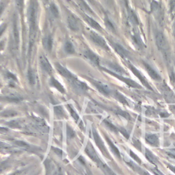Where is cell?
Returning a JSON list of instances; mask_svg holds the SVG:
<instances>
[{"label":"cell","mask_w":175,"mask_h":175,"mask_svg":"<svg viewBox=\"0 0 175 175\" xmlns=\"http://www.w3.org/2000/svg\"><path fill=\"white\" fill-rule=\"evenodd\" d=\"M38 8L37 5L34 1H32L29 10V44L28 56H30L32 47L35 41L36 34V21Z\"/></svg>","instance_id":"1"},{"label":"cell","mask_w":175,"mask_h":175,"mask_svg":"<svg viewBox=\"0 0 175 175\" xmlns=\"http://www.w3.org/2000/svg\"><path fill=\"white\" fill-rule=\"evenodd\" d=\"M56 69L58 70L62 76H63L65 79L69 82V83L73 86L76 89L81 90V91H86L88 90V86H86V83H83L81 81L78 80L77 78L72 75L71 72L68 71L66 68H64L61 64L56 63Z\"/></svg>","instance_id":"2"},{"label":"cell","mask_w":175,"mask_h":175,"mask_svg":"<svg viewBox=\"0 0 175 175\" xmlns=\"http://www.w3.org/2000/svg\"><path fill=\"white\" fill-rule=\"evenodd\" d=\"M150 10L153 17L160 24L163 23L164 15L161 5L156 1H153L150 5Z\"/></svg>","instance_id":"3"},{"label":"cell","mask_w":175,"mask_h":175,"mask_svg":"<svg viewBox=\"0 0 175 175\" xmlns=\"http://www.w3.org/2000/svg\"><path fill=\"white\" fill-rule=\"evenodd\" d=\"M155 42L156 45L161 52L166 53L168 50V43L167 39L162 32H157L155 33Z\"/></svg>","instance_id":"4"},{"label":"cell","mask_w":175,"mask_h":175,"mask_svg":"<svg viewBox=\"0 0 175 175\" xmlns=\"http://www.w3.org/2000/svg\"><path fill=\"white\" fill-rule=\"evenodd\" d=\"M12 40L13 49H17L19 43V31L18 26V19L16 15L14 16V17H13Z\"/></svg>","instance_id":"5"},{"label":"cell","mask_w":175,"mask_h":175,"mask_svg":"<svg viewBox=\"0 0 175 175\" xmlns=\"http://www.w3.org/2000/svg\"><path fill=\"white\" fill-rule=\"evenodd\" d=\"M90 38L92 40V41L95 43L97 46L100 47L102 49L106 51H109V47L107 46L106 40L103 39V37H101L100 35L95 33L94 32H90Z\"/></svg>","instance_id":"6"},{"label":"cell","mask_w":175,"mask_h":175,"mask_svg":"<svg viewBox=\"0 0 175 175\" xmlns=\"http://www.w3.org/2000/svg\"><path fill=\"white\" fill-rule=\"evenodd\" d=\"M67 21H68V25L69 28L74 32H78L80 30L82 23H81L79 19L76 17L72 14H70L67 17Z\"/></svg>","instance_id":"7"},{"label":"cell","mask_w":175,"mask_h":175,"mask_svg":"<svg viewBox=\"0 0 175 175\" xmlns=\"http://www.w3.org/2000/svg\"><path fill=\"white\" fill-rule=\"evenodd\" d=\"M103 70H104V71H106V72H109V74L114 75V77L118 78V79L123 81L124 83H125L126 84H127L129 86H130V87H131V88H141V86H140L138 83H137L136 82H134L133 80L129 79V78L123 77L122 75H118L116 73H115V72H113L111 71H109V70H107L106 69H103Z\"/></svg>","instance_id":"8"},{"label":"cell","mask_w":175,"mask_h":175,"mask_svg":"<svg viewBox=\"0 0 175 175\" xmlns=\"http://www.w3.org/2000/svg\"><path fill=\"white\" fill-rule=\"evenodd\" d=\"M128 67L129 69L131 70V72H133V73L136 75V76L138 78V79L140 81V82L142 83V84H143L145 87L148 89H149L150 90H153V88H151V86H150V84L149 83V82H147V80L146 78L144 77V75H142L138 69H137L135 66L132 64H128Z\"/></svg>","instance_id":"9"},{"label":"cell","mask_w":175,"mask_h":175,"mask_svg":"<svg viewBox=\"0 0 175 175\" xmlns=\"http://www.w3.org/2000/svg\"><path fill=\"white\" fill-rule=\"evenodd\" d=\"M90 80L92 82L94 86L97 88L99 92L101 93L103 95H106V96H108L109 95H110V93H111V90H110L109 88L106 84H105V83H102L101 82H98V81L94 80L92 79H90Z\"/></svg>","instance_id":"10"},{"label":"cell","mask_w":175,"mask_h":175,"mask_svg":"<svg viewBox=\"0 0 175 175\" xmlns=\"http://www.w3.org/2000/svg\"><path fill=\"white\" fill-rule=\"evenodd\" d=\"M40 64L43 71L46 72L48 74H52V67L51 66L49 62L45 56H40L39 58Z\"/></svg>","instance_id":"11"},{"label":"cell","mask_w":175,"mask_h":175,"mask_svg":"<svg viewBox=\"0 0 175 175\" xmlns=\"http://www.w3.org/2000/svg\"><path fill=\"white\" fill-rule=\"evenodd\" d=\"M112 45L113 47H114V50L116 52V53L119 55L121 58L124 59H127L129 58V53L125 48H124L122 45L118 44L116 42H112Z\"/></svg>","instance_id":"12"},{"label":"cell","mask_w":175,"mask_h":175,"mask_svg":"<svg viewBox=\"0 0 175 175\" xmlns=\"http://www.w3.org/2000/svg\"><path fill=\"white\" fill-rule=\"evenodd\" d=\"M144 66L145 67V69L147 71L148 73L150 75V77L152 78V79L159 81L161 79V76L158 73V72L155 71V70L153 68V67L145 62H143Z\"/></svg>","instance_id":"13"},{"label":"cell","mask_w":175,"mask_h":175,"mask_svg":"<svg viewBox=\"0 0 175 175\" xmlns=\"http://www.w3.org/2000/svg\"><path fill=\"white\" fill-rule=\"evenodd\" d=\"M84 56L88 59V60H90L91 62L93 64H95V66L99 65V58L96 54L90 49H87L84 52Z\"/></svg>","instance_id":"14"},{"label":"cell","mask_w":175,"mask_h":175,"mask_svg":"<svg viewBox=\"0 0 175 175\" xmlns=\"http://www.w3.org/2000/svg\"><path fill=\"white\" fill-rule=\"evenodd\" d=\"M145 140H146L147 143H149L151 146L157 147L160 145V140H159L157 136L155 134L146 133L145 136Z\"/></svg>","instance_id":"15"},{"label":"cell","mask_w":175,"mask_h":175,"mask_svg":"<svg viewBox=\"0 0 175 175\" xmlns=\"http://www.w3.org/2000/svg\"><path fill=\"white\" fill-rule=\"evenodd\" d=\"M93 133H94V137H95V140L96 142V144H97V146L99 147V149H101V150L102 152H103V153L105 155L109 157L108 153H107V150L106 149V147H105V146H104L103 142H102V140H101L100 137L99 136L97 133H96L95 131H93Z\"/></svg>","instance_id":"16"},{"label":"cell","mask_w":175,"mask_h":175,"mask_svg":"<svg viewBox=\"0 0 175 175\" xmlns=\"http://www.w3.org/2000/svg\"><path fill=\"white\" fill-rule=\"evenodd\" d=\"M42 45L45 50L50 52L53 47V39L51 36H47L42 40Z\"/></svg>","instance_id":"17"},{"label":"cell","mask_w":175,"mask_h":175,"mask_svg":"<svg viewBox=\"0 0 175 175\" xmlns=\"http://www.w3.org/2000/svg\"><path fill=\"white\" fill-rule=\"evenodd\" d=\"M128 18L130 23L133 25H139V20L137 15L133 10H131L128 8Z\"/></svg>","instance_id":"18"},{"label":"cell","mask_w":175,"mask_h":175,"mask_svg":"<svg viewBox=\"0 0 175 175\" xmlns=\"http://www.w3.org/2000/svg\"><path fill=\"white\" fill-rule=\"evenodd\" d=\"M83 18H84V19L86 21V22L89 24V25L92 27V28L96 29V30H98V31L102 30L101 25H99V24L96 22L95 20H94L93 18H91L90 17H88V16L85 15H83Z\"/></svg>","instance_id":"19"},{"label":"cell","mask_w":175,"mask_h":175,"mask_svg":"<svg viewBox=\"0 0 175 175\" xmlns=\"http://www.w3.org/2000/svg\"><path fill=\"white\" fill-rule=\"evenodd\" d=\"M127 163L131 168L133 169V170H135L136 172H138V173L140 175H150L147 171H146L144 169L141 168L140 167L136 165V164L133 163L132 161H129V162H127Z\"/></svg>","instance_id":"20"},{"label":"cell","mask_w":175,"mask_h":175,"mask_svg":"<svg viewBox=\"0 0 175 175\" xmlns=\"http://www.w3.org/2000/svg\"><path fill=\"white\" fill-rule=\"evenodd\" d=\"M145 155H146L147 160H149L150 163H152L155 166L157 165V163H159V160H157V157H156L155 155H153V153L147 149H145Z\"/></svg>","instance_id":"21"},{"label":"cell","mask_w":175,"mask_h":175,"mask_svg":"<svg viewBox=\"0 0 175 175\" xmlns=\"http://www.w3.org/2000/svg\"><path fill=\"white\" fill-rule=\"evenodd\" d=\"M107 65L109 66V67L111 69H112L114 72H116V73L118 75H123L125 74V72L124 71V69L120 67L119 65L118 64H115V63H112V62H108L107 63Z\"/></svg>","instance_id":"22"},{"label":"cell","mask_w":175,"mask_h":175,"mask_svg":"<svg viewBox=\"0 0 175 175\" xmlns=\"http://www.w3.org/2000/svg\"><path fill=\"white\" fill-rule=\"evenodd\" d=\"M77 3L79 4L81 8H82V10H83L86 13L90 15H94V12H93L92 9L86 4V3L83 0H77Z\"/></svg>","instance_id":"23"},{"label":"cell","mask_w":175,"mask_h":175,"mask_svg":"<svg viewBox=\"0 0 175 175\" xmlns=\"http://www.w3.org/2000/svg\"><path fill=\"white\" fill-rule=\"evenodd\" d=\"M106 138L107 140V143H108L109 144V146L110 147V149H111L112 150V151L113 152V153L117 157H118L119 159L121 158V155H120V153L119 150H118V148L115 146V145L113 144V142L107 138V137H106Z\"/></svg>","instance_id":"24"},{"label":"cell","mask_w":175,"mask_h":175,"mask_svg":"<svg viewBox=\"0 0 175 175\" xmlns=\"http://www.w3.org/2000/svg\"><path fill=\"white\" fill-rule=\"evenodd\" d=\"M50 83H51V85H52V86H53L54 88H56V89H58L59 91H60V93H64V92H65V90H64V88L63 87V86H62L61 83L59 82L58 81L56 80L55 78L52 77V79H51Z\"/></svg>","instance_id":"25"},{"label":"cell","mask_w":175,"mask_h":175,"mask_svg":"<svg viewBox=\"0 0 175 175\" xmlns=\"http://www.w3.org/2000/svg\"><path fill=\"white\" fill-rule=\"evenodd\" d=\"M64 51H65L67 53H69V54H72V53H75L74 46L71 42L67 41L65 42V45H64Z\"/></svg>","instance_id":"26"},{"label":"cell","mask_w":175,"mask_h":175,"mask_svg":"<svg viewBox=\"0 0 175 175\" xmlns=\"http://www.w3.org/2000/svg\"><path fill=\"white\" fill-rule=\"evenodd\" d=\"M114 97L117 99V100H118L120 102V103H122L124 105H128L127 101H126V98L122 95V94L117 92V91H115L114 93Z\"/></svg>","instance_id":"27"},{"label":"cell","mask_w":175,"mask_h":175,"mask_svg":"<svg viewBox=\"0 0 175 175\" xmlns=\"http://www.w3.org/2000/svg\"><path fill=\"white\" fill-rule=\"evenodd\" d=\"M133 39L135 42L138 45V46L140 47H143L144 46V43L142 41L141 38L140 36V35L137 33V32H134V34H133Z\"/></svg>","instance_id":"28"},{"label":"cell","mask_w":175,"mask_h":175,"mask_svg":"<svg viewBox=\"0 0 175 175\" xmlns=\"http://www.w3.org/2000/svg\"><path fill=\"white\" fill-rule=\"evenodd\" d=\"M105 24H106V27L107 28V29H109L110 31L112 32H115L116 31V29H115V27L114 25V24L111 21V20L109 19L107 17H105Z\"/></svg>","instance_id":"29"},{"label":"cell","mask_w":175,"mask_h":175,"mask_svg":"<svg viewBox=\"0 0 175 175\" xmlns=\"http://www.w3.org/2000/svg\"><path fill=\"white\" fill-rule=\"evenodd\" d=\"M28 78L30 84L34 85V83H36V75H35L33 71H32L31 69L29 70L28 72Z\"/></svg>","instance_id":"30"},{"label":"cell","mask_w":175,"mask_h":175,"mask_svg":"<svg viewBox=\"0 0 175 175\" xmlns=\"http://www.w3.org/2000/svg\"><path fill=\"white\" fill-rule=\"evenodd\" d=\"M49 9L51 13H52V15L53 16V17L58 18L59 17V10L54 4H52L50 5Z\"/></svg>","instance_id":"31"},{"label":"cell","mask_w":175,"mask_h":175,"mask_svg":"<svg viewBox=\"0 0 175 175\" xmlns=\"http://www.w3.org/2000/svg\"><path fill=\"white\" fill-rule=\"evenodd\" d=\"M104 122H105V124H106L107 127H108L110 130L114 131V132H116V133L118 132V129L116 127V126L113 125V124H112V123H110L109 121H107V120H105Z\"/></svg>","instance_id":"32"},{"label":"cell","mask_w":175,"mask_h":175,"mask_svg":"<svg viewBox=\"0 0 175 175\" xmlns=\"http://www.w3.org/2000/svg\"><path fill=\"white\" fill-rule=\"evenodd\" d=\"M170 10L172 16H175V0H170Z\"/></svg>","instance_id":"33"},{"label":"cell","mask_w":175,"mask_h":175,"mask_svg":"<svg viewBox=\"0 0 175 175\" xmlns=\"http://www.w3.org/2000/svg\"><path fill=\"white\" fill-rule=\"evenodd\" d=\"M15 3L19 11H22L24 5V0H15Z\"/></svg>","instance_id":"34"},{"label":"cell","mask_w":175,"mask_h":175,"mask_svg":"<svg viewBox=\"0 0 175 175\" xmlns=\"http://www.w3.org/2000/svg\"><path fill=\"white\" fill-rule=\"evenodd\" d=\"M117 113H118V114H119V115L122 116H123L124 118H126V119L130 120L131 116H130V115H129L127 112H124V111H122V110H118V111L117 112Z\"/></svg>","instance_id":"35"},{"label":"cell","mask_w":175,"mask_h":175,"mask_svg":"<svg viewBox=\"0 0 175 175\" xmlns=\"http://www.w3.org/2000/svg\"><path fill=\"white\" fill-rule=\"evenodd\" d=\"M130 155H131V157H132L133 159H134V160H135L138 163H142L140 159L139 158L138 156H137L135 154V153H134L133 151H131V150H130Z\"/></svg>","instance_id":"36"},{"label":"cell","mask_w":175,"mask_h":175,"mask_svg":"<svg viewBox=\"0 0 175 175\" xmlns=\"http://www.w3.org/2000/svg\"><path fill=\"white\" fill-rule=\"evenodd\" d=\"M6 28H7V25L6 23H3L0 25V36L4 34V32H5V30H6Z\"/></svg>","instance_id":"37"},{"label":"cell","mask_w":175,"mask_h":175,"mask_svg":"<svg viewBox=\"0 0 175 175\" xmlns=\"http://www.w3.org/2000/svg\"><path fill=\"white\" fill-rule=\"evenodd\" d=\"M120 131L121 133H123V135L125 137V138H126L127 139H129V134L127 133V131H126V129H125L124 128H120Z\"/></svg>","instance_id":"38"},{"label":"cell","mask_w":175,"mask_h":175,"mask_svg":"<svg viewBox=\"0 0 175 175\" xmlns=\"http://www.w3.org/2000/svg\"><path fill=\"white\" fill-rule=\"evenodd\" d=\"M6 77L10 79L17 80V78H16L15 75H14L12 73H11V72H6Z\"/></svg>","instance_id":"39"},{"label":"cell","mask_w":175,"mask_h":175,"mask_svg":"<svg viewBox=\"0 0 175 175\" xmlns=\"http://www.w3.org/2000/svg\"><path fill=\"white\" fill-rule=\"evenodd\" d=\"M16 144H17V145H19V146H21V147H25V149H27V148L29 147V146L28 144H27L25 142H21V141H17V142H16Z\"/></svg>","instance_id":"40"},{"label":"cell","mask_w":175,"mask_h":175,"mask_svg":"<svg viewBox=\"0 0 175 175\" xmlns=\"http://www.w3.org/2000/svg\"><path fill=\"white\" fill-rule=\"evenodd\" d=\"M69 109H70V112H71V114H72V116L75 118V120L77 121V120H78V118H79V117H78V115L76 114V112H75L74 111V110H72V109L71 108V107H69Z\"/></svg>","instance_id":"41"},{"label":"cell","mask_w":175,"mask_h":175,"mask_svg":"<svg viewBox=\"0 0 175 175\" xmlns=\"http://www.w3.org/2000/svg\"><path fill=\"white\" fill-rule=\"evenodd\" d=\"M151 171L154 173L155 175H164L162 172H161L160 170H159L157 168H150Z\"/></svg>","instance_id":"42"},{"label":"cell","mask_w":175,"mask_h":175,"mask_svg":"<svg viewBox=\"0 0 175 175\" xmlns=\"http://www.w3.org/2000/svg\"><path fill=\"white\" fill-rule=\"evenodd\" d=\"M5 8V4L4 2H0V16L2 14V12H4Z\"/></svg>","instance_id":"43"},{"label":"cell","mask_w":175,"mask_h":175,"mask_svg":"<svg viewBox=\"0 0 175 175\" xmlns=\"http://www.w3.org/2000/svg\"><path fill=\"white\" fill-rule=\"evenodd\" d=\"M146 113H148V115H149V116H151V115H155V112L154 109H147Z\"/></svg>","instance_id":"44"},{"label":"cell","mask_w":175,"mask_h":175,"mask_svg":"<svg viewBox=\"0 0 175 175\" xmlns=\"http://www.w3.org/2000/svg\"><path fill=\"white\" fill-rule=\"evenodd\" d=\"M167 166L168 167V168H170V170L171 171H172L174 172V173L175 174V167L174 166H172V165H170V164H167Z\"/></svg>","instance_id":"45"},{"label":"cell","mask_w":175,"mask_h":175,"mask_svg":"<svg viewBox=\"0 0 175 175\" xmlns=\"http://www.w3.org/2000/svg\"><path fill=\"white\" fill-rule=\"evenodd\" d=\"M4 42H0V50H2L4 49Z\"/></svg>","instance_id":"46"},{"label":"cell","mask_w":175,"mask_h":175,"mask_svg":"<svg viewBox=\"0 0 175 175\" xmlns=\"http://www.w3.org/2000/svg\"><path fill=\"white\" fill-rule=\"evenodd\" d=\"M173 36H174V38L175 39V21L173 24Z\"/></svg>","instance_id":"47"},{"label":"cell","mask_w":175,"mask_h":175,"mask_svg":"<svg viewBox=\"0 0 175 175\" xmlns=\"http://www.w3.org/2000/svg\"><path fill=\"white\" fill-rule=\"evenodd\" d=\"M123 2H124L126 6H128V0H123Z\"/></svg>","instance_id":"48"},{"label":"cell","mask_w":175,"mask_h":175,"mask_svg":"<svg viewBox=\"0 0 175 175\" xmlns=\"http://www.w3.org/2000/svg\"><path fill=\"white\" fill-rule=\"evenodd\" d=\"M71 131H72V130H71V131H69V130H68V135H69V134H70V133H71ZM72 133V135L74 136V133ZM72 136H69V137H71V138H72Z\"/></svg>","instance_id":"49"},{"label":"cell","mask_w":175,"mask_h":175,"mask_svg":"<svg viewBox=\"0 0 175 175\" xmlns=\"http://www.w3.org/2000/svg\"><path fill=\"white\" fill-rule=\"evenodd\" d=\"M88 1L89 2H90L91 4H94V3H95V2H94V0H88Z\"/></svg>","instance_id":"50"},{"label":"cell","mask_w":175,"mask_h":175,"mask_svg":"<svg viewBox=\"0 0 175 175\" xmlns=\"http://www.w3.org/2000/svg\"><path fill=\"white\" fill-rule=\"evenodd\" d=\"M45 1H48V0H45Z\"/></svg>","instance_id":"51"}]
</instances>
